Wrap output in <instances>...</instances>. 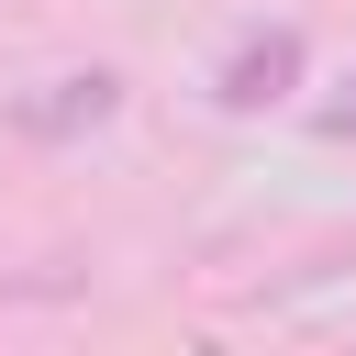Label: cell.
<instances>
[{
	"label": "cell",
	"instance_id": "6da1fadb",
	"mask_svg": "<svg viewBox=\"0 0 356 356\" xmlns=\"http://www.w3.org/2000/svg\"><path fill=\"white\" fill-rule=\"evenodd\" d=\"M300 67H312V44H300L289 22H267V33H245V44L222 56L211 100H222V111H267V100H289V89H300Z\"/></svg>",
	"mask_w": 356,
	"mask_h": 356
},
{
	"label": "cell",
	"instance_id": "3957f363",
	"mask_svg": "<svg viewBox=\"0 0 356 356\" xmlns=\"http://www.w3.org/2000/svg\"><path fill=\"white\" fill-rule=\"evenodd\" d=\"M323 134H356V78H345V100H323Z\"/></svg>",
	"mask_w": 356,
	"mask_h": 356
},
{
	"label": "cell",
	"instance_id": "7a4b0ae2",
	"mask_svg": "<svg viewBox=\"0 0 356 356\" xmlns=\"http://www.w3.org/2000/svg\"><path fill=\"white\" fill-rule=\"evenodd\" d=\"M111 111H122V78H111V67H78V78H44L33 100H11V134L67 145V134H89V122H111Z\"/></svg>",
	"mask_w": 356,
	"mask_h": 356
}]
</instances>
